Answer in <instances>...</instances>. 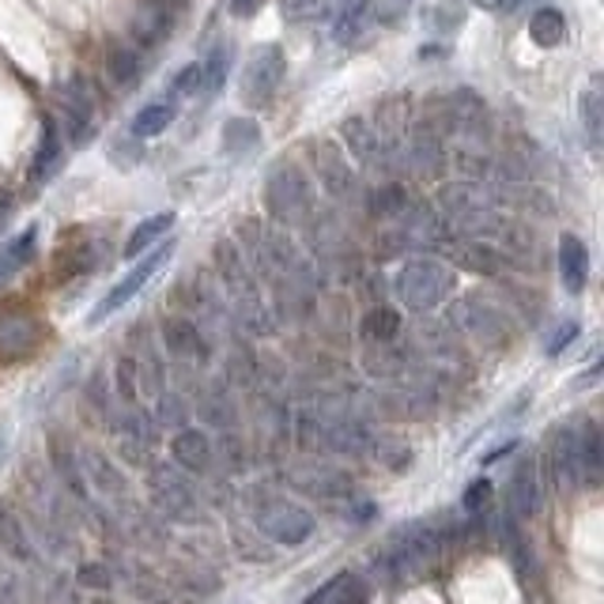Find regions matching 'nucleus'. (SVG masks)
I'll return each mask as SVG.
<instances>
[{
  "mask_svg": "<svg viewBox=\"0 0 604 604\" xmlns=\"http://www.w3.org/2000/svg\"><path fill=\"white\" fill-rule=\"evenodd\" d=\"M348 582H352V578H348V575H337V578H332V582H325V586H322V590H317V593H310V597L302 601V604H325V601L332 597V593L340 590V586H348Z\"/></svg>",
  "mask_w": 604,
  "mask_h": 604,
  "instance_id": "2f4dec72",
  "label": "nucleus"
},
{
  "mask_svg": "<svg viewBox=\"0 0 604 604\" xmlns=\"http://www.w3.org/2000/svg\"><path fill=\"white\" fill-rule=\"evenodd\" d=\"M582 125H586V140H590V148L597 151V148H601V125H604V91H601V76H593L590 87H586V95H582Z\"/></svg>",
  "mask_w": 604,
  "mask_h": 604,
  "instance_id": "412c9836",
  "label": "nucleus"
},
{
  "mask_svg": "<svg viewBox=\"0 0 604 604\" xmlns=\"http://www.w3.org/2000/svg\"><path fill=\"white\" fill-rule=\"evenodd\" d=\"M227 8L238 20H250V15H257L261 8H265V0H227Z\"/></svg>",
  "mask_w": 604,
  "mask_h": 604,
  "instance_id": "473e14b6",
  "label": "nucleus"
},
{
  "mask_svg": "<svg viewBox=\"0 0 604 604\" xmlns=\"http://www.w3.org/2000/svg\"><path fill=\"white\" fill-rule=\"evenodd\" d=\"M317 171H322L325 186H329L332 197H352L355 193V174L352 166L344 163V155H340V148L332 144H317Z\"/></svg>",
  "mask_w": 604,
  "mask_h": 604,
  "instance_id": "9d476101",
  "label": "nucleus"
},
{
  "mask_svg": "<svg viewBox=\"0 0 604 604\" xmlns=\"http://www.w3.org/2000/svg\"><path fill=\"white\" fill-rule=\"evenodd\" d=\"M540 506V480H537V461L526 457L518 465V473L511 476V514L521 521H529Z\"/></svg>",
  "mask_w": 604,
  "mask_h": 604,
  "instance_id": "6e6552de",
  "label": "nucleus"
},
{
  "mask_svg": "<svg viewBox=\"0 0 604 604\" xmlns=\"http://www.w3.org/2000/svg\"><path fill=\"white\" fill-rule=\"evenodd\" d=\"M174 450H178V457L193 468L201 465V461H209V442H204V435H197V431L181 435V439L174 442Z\"/></svg>",
  "mask_w": 604,
  "mask_h": 604,
  "instance_id": "bb28decb",
  "label": "nucleus"
},
{
  "mask_svg": "<svg viewBox=\"0 0 604 604\" xmlns=\"http://www.w3.org/2000/svg\"><path fill=\"white\" fill-rule=\"evenodd\" d=\"M106 68H110V79H114L117 87H133L140 79L144 61H140V53L133 50V46H114V50L106 53Z\"/></svg>",
  "mask_w": 604,
  "mask_h": 604,
  "instance_id": "4be33fe9",
  "label": "nucleus"
},
{
  "mask_svg": "<svg viewBox=\"0 0 604 604\" xmlns=\"http://www.w3.org/2000/svg\"><path fill=\"white\" fill-rule=\"evenodd\" d=\"M578 483H590V488L601 483V435L593 424L578 435Z\"/></svg>",
  "mask_w": 604,
  "mask_h": 604,
  "instance_id": "f3484780",
  "label": "nucleus"
},
{
  "mask_svg": "<svg viewBox=\"0 0 604 604\" xmlns=\"http://www.w3.org/2000/svg\"><path fill=\"white\" fill-rule=\"evenodd\" d=\"M284 76H288V53L276 42H261L250 50L242 65V84H238V95H242L246 106H265L276 91H280Z\"/></svg>",
  "mask_w": 604,
  "mask_h": 604,
  "instance_id": "f257e3e1",
  "label": "nucleus"
},
{
  "mask_svg": "<svg viewBox=\"0 0 604 604\" xmlns=\"http://www.w3.org/2000/svg\"><path fill=\"white\" fill-rule=\"evenodd\" d=\"M61 102H65L68 137H73V144H84L87 133H91V122H95V102H91V91H87L84 76L68 79V87L61 91Z\"/></svg>",
  "mask_w": 604,
  "mask_h": 604,
  "instance_id": "423d86ee",
  "label": "nucleus"
},
{
  "mask_svg": "<svg viewBox=\"0 0 604 604\" xmlns=\"http://www.w3.org/2000/svg\"><path fill=\"white\" fill-rule=\"evenodd\" d=\"M171 227H174V212H159V216L144 219V224H140L137 230H133L129 242H125V250H122V253H125V257H140V253L151 250V246H155L159 238H163Z\"/></svg>",
  "mask_w": 604,
  "mask_h": 604,
  "instance_id": "aec40b11",
  "label": "nucleus"
},
{
  "mask_svg": "<svg viewBox=\"0 0 604 604\" xmlns=\"http://www.w3.org/2000/svg\"><path fill=\"white\" fill-rule=\"evenodd\" d=\"M548 461H552V476H555V483H559V491H575L578 488V435L555 431Z\"/></svg>",
  "mask_w": 604,
  "mask_h": 604,
  "instance_id": "1a4fd4ad",
  "label": "nucleus"
},
{
  "mask_svg": "<svg viewBox=\"0 0 604 604\" xmlns=\"http://www.w3.org/2000/svg\"><path fill=\"white\" fill-rule=\"evenodd\" d=\"M257 144H261V129L250 122V117H235V122H227L224 151H230V155H246V151H253Z\"/></svg>",
  "mask_w": 604,
  "mask_h": 604,
  "instance_id": "5701e85b",
  "label": "nucleus"
},
{
  "mask_svg": "<svg viewBox=\"0 0 604 604\" xmlns=\"http://www.w3.org/2000/svg\"><path fill=\"white\" fill-rule=\"evenodd\" d=\"M559 276L570 295H578L586 288V280H590V250H586L582 238L575 235L559 238Z\"/></svg>",
  "mask_w": 604,
  "mask_h": 604,
  "instance_id": "0eeeda50",
  "label": "nucleus"
},
{
  "mask_svg": "<svg viewBox=\"0 0 604 604\" xmlns=\"http://www.w3.org/2000/svg\"><path fill=\"white\" fill-rule=\"evenodd\" d=\"M465 23V8L453 4V0H446V4H439V12H435V27L439 30H453Z\"/></svg>",
  "mask_w": 604,
  "mask_h": 604,
  "instance_id": "c85d7f7f",
  "label": "nucleus"
},
{
  "mask_svg": "<svg viewBox=\"0 0 604 604\" xmlns=\"http://www.w3.org/2000/svg\"><path fill=\"white\" fill-rule=\"evenodd\" d=\"M397 291H401L404 306L431 310L453 291V273L442 265V261L416 257V261H408V265H404L401 280H397Z\"/></svg>",
  "mask_w": 604,
  "mask_h": 604,
  "instance_id": "f03ea898",
  "label": "nucleus"
},
{
  "mask_svg": "<svg viewBox=\"0 0 604 604\" xmlns=\"http://www.w3.org/2000/svg\"><path fill=\"white\" fill-rule=\"evenodd\" d=\"M58 163H61V133H58V125L46 117V122H42V140H38V151H35V159H30V181L50 178V171Z\"/></svg>",
  "mask_w": 604,
  "mask_h": 604,
  "instance_id": "dca6fc26",
  "label": "nucleus"
},
{
  "mask_svg": "<svg viewBox=\"0 0 604 604\" xmlns=\"http://www.w3.org/2000/svg\"><path fill=\"white\" fill-rule=\"evenodd\" d=\"M265 529L273 532L276 540H284V544H299V540L310 537V518L295 506H273V511L265 514Z\"/></svg>",
  "mask_w": 604,
  "mask_h": 604,
  "instance_id": "f8f14e48",
  "label": "nucleus"
},
{
  "mask_svg": "<svg viewBox=\"0 0 604 604\" xmlns=\"http://www.w3.org/2000/svg\"><path fill=\"white\" fill-rule=\"evenodd\" d=\"M171 253H174V242H159V246H155V250H151V253H148V257H144V261H140V265H137V268H133V273H129V276H125V280H122V284H117V288H114V291H110V295H106V299H102V302H99V306H95V314H91V317H87V325H102V322H106V317H110V314H117V310H122V306H125V302H129L133 295H137V291H140V288H144V284L151 280V276H155V273H159V268H163V265H166V261H171Z\"/></svg>",
  "mask_w": 604,
  "mask_h": 604,
  "instance_id": "20e7f679",
  "label": "nucleus"
},
{
  "mask_svg": "<svg viewBox=\"0 0 604 604\" xmlns=\"http://www.w3.org/2000/svg\"><path fill=\"white\" fill-rule=\"evenodd\" d=\"M578 332H582V325H578V322H567L563 329H555L552 344H548V355H559L563 348H570L578 340Z\"/></svg>",
  "mask_w": 604,
  "mask_h": 604,
  "instance_id": "c756f323",
  "label": "nucleus"
},
{
  "mask_svg": "<svg viewBox=\"0 0 604 604\" xmlns=\"http://www.w3.org/2000/svg\"><path fill=\"white\" fill-rule=\"evenodd\" d=\"M35 242H38V227H27V230H20L12 242L0 246V284H8L23 265H27L30 253H35Z\"/></svg>",
  "mask_w": 604,
  "mask_h": 604,
  "instance_id": "4468645a",
  "label": "nucleus"
},
{
  "mask_svg": "<svg viewBox=\"0 0 604 604\" xmlns=\"http://www.w3.org/2000/svg\"><path fill=\"white\" fill-rule=\"evenodd\" d=\"M280 12L291 23H314L329 12V0H280Z\"/></svg>",
  "mask_w": 604,
  "mask_h": 604,
  "instance_id": "a878e982",
  "label": "nucleus"
},
{
  "mask_svg": "<svg viewBox=\"0 0 604 604\" xmlns=\"http://www.w3.org/2000/svg\"><path fill=\"white\" fill-rule=\"evenodd\" d=\"M468 4L483 8V12H499V8H503V4H506V0H468Z\"/></svg>",
  "mask_w": 604,
  "mask_h": 604,
  "instance_id": "f704fd0d",
  "label": "nucleus"
},
{
  "mask_svg": "<svg viewBox=\"0 0 604 604\" xmlns=\"http://www.w3.org/2000/svg\"><path fill=\"white\" fill-rule=\"evenodd\" d=\"M491 499V483L488 480H476V483H468V491H465V511H480L483 503Z\"/></svg>",
  "mask_w": 604,
  "mask_h": 604,
  "instance_id": "7c9ffc66",
  "label": "nucleus"
},
{
  "mask_svg": "<svg viewBox=\"0 0 604 604\" xmlns=\"http://www.w3.org/2000/svg\"><path fill=\"white\" fill-rule=\"evenodd\" d=\"M171 122H174V102L171 99L148 102V106L140 110L137 117H133V137H137V140L159 137V133L171 129Z\"/></svg>",
  "mask_w": 604,
  "mask_h": 604,
  "instance_id": "a211bd4d",
  "label": "nucleus"
},
{
  "mask_svg": "<svg viewBox=\"0 0 604 604\" xmlns=\"http://www.w3.org/2000/svg\"><path fill=\"white\" fill-rule=\"evenodd\" d=\"M310 181L299 166L284 163L268 174V189H265V204L276 219H302L310 212Z\"/></svg>",
  "mask_w": 604,
  "mask_h": 604,
  "instance_id": "7ed1b4c3",
  "label": "nucleus"
},
{
  "mask_svg": "<svg viewBox=\"0 0 604 604\" xmlns=\"http://www.w3.org/2000/svg\"><path fill=\"white\" fill-rule=\"evenodd\" d=\"M529 35L537 46L552 50V46H559L563 38H567V20H563V12H555V8H540L529 20Z\"/></svg>",
  "mask_w": 604,
  "mask_h": 604,
  "instance_id": "6ab92c4d",
  "label": "nucleus"
},
{
  "mask_svg": "<svg viewBox=\"0 0 604 604\" xmlns=\"http://www.w3.org/2000/svg\"><path fill=\"white\" fill-rule=\"evenodd\" d=\"M375 0H332V42L348 46L363 27H367V15Z\"/></svg>",
  "mask_w": 604,
  "mask_h": 604,
  "instance_id": "9b49d317",
  "label": "nucleus"
},
{
  "mask_svg": "<svg viewBox=\"0 0 604 604\" xmlns=\"http://www.w3.org/2000/svg\"><path fill=\"white\" fill-rule=\"evenodd\" d=\"M178 4H181V8H186V4H189V0H178Z\"/></svg>",
  "mask_w": 604,
  "mask_h": 604,
  "instance_id": "c9c22d12",
  "label": "nucleus"
},
{
  "mask_svg": "<svg viewBox=\"0 0 604 604\" xmlns=\"http://www.w3.org/2000/svg\"><path fill=\"white\" fill-rule=\"evenodd\" d=\"M201 91V65H186L181 73H174L171 79V95H181V99H189V95Z\"/></svg>",
  "mask_w": 604,
  "mask_h": 604,
  "instance_id": "cd10ccee",
  "label": "nucleus"
},
{
  "mask_svg": "<svg viewBox=\"0 0 604 604\" xmlns=\"http://www.w3.org/2000/svg\"><path fill=\"white\" fill-rule=\"evenodd\" d=\"M227 73H230V50L227 46H216V53H212V58L201 65V91L216 95L219 87H224Z\"/></svg>",
  "mask_w": 604,
  "mask_h": 604,
  "instance_id": "b1692460",
  "label": "nucleus"
},
{
  "mask_svg": "<svg viewBox=\"0 0 604 604\" xmlns=\"http://www.w3.org/2000/svg\"><path fill=\"white\" fill-rule=\"evenodd\" d=\"M397 325H401V317H397L389 306H378V310H370V314L363 317V337H367V340H393Z\"/></svg>",
  "mask_w": 604,
  "mask_h": 604,
  "instance_id": "393cba45",
  "label": "nucleus"
},
{
  "mask_svg": "<svg viewBox=\"0 0 604 604\" xmlns=\"http://www.w3.org/2000/svg\"><path fill=\"white\" fill-rule=\"evenodd\" d=\"M514 450H518V439H511V442H503V446H495L491 453H483L480 465H495L499 457H506V453H514Z\"/></svg>",
  "mask_w": 604,
  "mask_h": 604,
  "instance_id": "72a5a7b5",
  "label": "nucleus"
},
{
  "mask_svg": "<svg viewBox=\"0 0 604 604\" xmlns=\"http://www.w3.org/2000/svg\"><path fill=\"white\" fill-rule=\"evenodd\" d=\"M181 4L178 0H140L137 12H133V38L140 46H163L174 30V20H178Z\"/></svg>",
  "mask_w": 604,
  "mask_h": 604,
  "instance_id": "39448f33",
  "label": "nucleus"
},
{
  "mask_svg": "<svg viewBox=\"0 0 604 604\" xmlns=\"http://www.w3.org/2000/svg\"><path fill=\"white\" fill-rule=\"evenodd\" d=\"M344 140H348V148H352V155L363 159V163H378L381 159V137L375 133V125L363 122V117H348Z\"/></svg>",
  "mask_w": 604,
  "mask_h": 604,
  "instance_id": "2eb2a0df",
  "label": "nucleus"
},
{
  "mask_svg": "<svg viewBox=\"0 0 604 604\" xmlns=\"http://www.w3.org/2000/svg\"><path fill=\"white\" fill-rule=\"evenodd\" d=\"M35 348V325L27 317H0V360L12 363Z\"/></svg>",
  "mask_w": 604,
  "mask_h": 604,
  "instance_id": "ddd939ff",
  "label": "nucleus"
}]
</instances>
